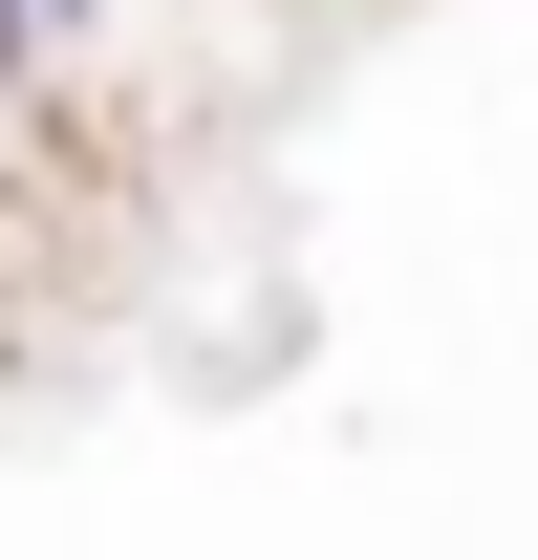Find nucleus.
<instances>
[{
  "mask_svg": "<svg viewBox=\"0 0 538 560\" xmlns=\"http://www.w3.org/2000/svg\"><path fill=\"white\" fill-rule=\"evenodd\" d=\"M86 66H108V0H0V86H44L86 130Z\"/></svg>",
  "mask_w": 538,
  "mask_h": 560,
  "instance_id": "obj_1",
  "label": "nucleus"
}]
</instances>
